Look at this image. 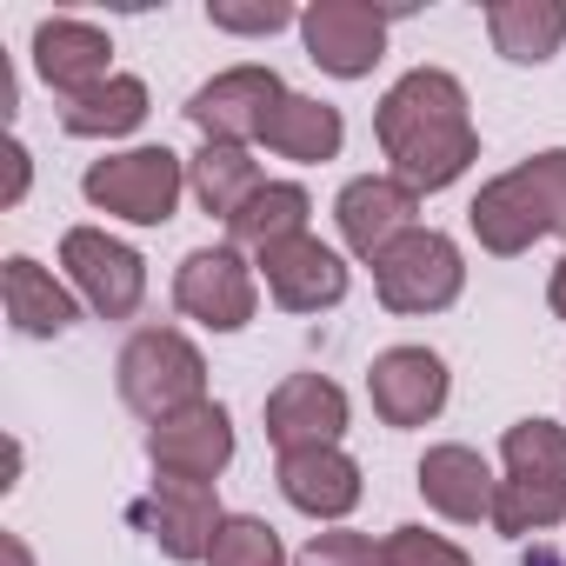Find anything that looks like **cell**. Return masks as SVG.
<instances>
[{
  "instance_id": "1",
  "label": "cell",
  "mask_w": 566,
  "mask_h": 566,
  "mask_svg": "<svg viewBox=\"0 0 566 566\" xmlns=\"http://www.w3.org/2000/svg\"><path fill=\"white\" fill-rule=\"evenodd\" d=\"M374 134L394 160V180H407L413 193L427 187H453L473 154H480V134H473V114H467V87L447 74V67H413L407 81L387 87L380 114H374Z\"/></svg>"
},
{
  "instance_id": "2",
  "label": "cell",
  "mask_w": 566,
  "mask_h": 566,
  "mask_svg": "<svg viewBox=\"0 0 566 566\" xmlns=\"http://www.w3.org/2000/svg\"><path fill=\"white\" fill-rule=\"evenodd\" d=\"M467 220H473L480 247L500 253V260L526 253L539 233H559V240H566V147L533 154V160H520L513 174L486 180V187L473 193Z\"/></svg>"
},
{
  "instance_id": "3",
  "label": "cell",
  "mask_w": 566,
  "mask_h": 566,
  "mask_svg": "<svg viewBox=\"0 0 566 566\" xmlns=\"http://www.w3.org/2000/svg\"><path fill=\"white\" fill-rule=\"evenodd\" d=\"M500 453H506V480H500V500H493V526L506 539L559 526L566 520V427L520 420V427H506Z\"/></svg>"
},
{
  "instance_id": "4",
  "label": "cell",
  "mask_w": 566,
  "mask_h": 566,
  "mask_svg": "<svg viewBox=\"0 0 566 566\" xmlns=\"http://www.w3.org/2000/svg\"><path fill=\"white\" fill-rule=\"evenodd\" d=\"M120 400L140 413V420H174V413H187V407H200L207 400V360H200V347L187 340V334H174V327H140L127 347H120Z\"/></svg>"
},
{
  "instance_id": "5",
  "label": "cell",
  "mask_w": 566,
  "mask_h": 566,
  "mask_svg": "<svg viewBox=\"0 0 566 566\" xmlns=\"http://www.w3.org/2000/svg\"><path fill=\"white\" fill-rule=\"evenodd\" d=\"M374 287H380V307L387 314H440L467 287L460 247L447 233H433V227H413V233H400L374 260Z\"/></svg>"
},
{
  "instance_id": "6",
  "label": "cell",
  "mask_w": 566,
  "mask_h": 566,
  "mask_svg": "<svg viewBox=\"0 0 566 566\" xmlns=\"http://www.w3.org/2000/svg\"><path fill=\"white\" fill-rule=\"evenodd\" d=\"M180 187H187V174H180V154H167V147L107 154V160H94L87 180H81V193H87L101 213H120V220H134V227L174 220Z\"/></svg>"
},
{
  "instance_id": "7",
  "label": "cell",
  "mask_w": 566,
  "mask_h": 566,
  "mask_svg": "<svg viewBox=\"0 0 566 566\" xmlns=\"http://www.w3.org/2000/svg\"><path fill=\"white\" fill-rule=\"evenodd\" d=\"M61 266L74 273L81 301H87L101 321H134L140 301H147V266H140V253L120 247V240H107L101 227H74V233L61 240Z\"/></svg>"
},
{
  "instance_id": "8",
  "label": "cell",
  "mask_w": 566,
  "mask_h": 566,
  "mask_svg": "<svg viewBox=\"0 0 566 566\" xmlns=\"http://www.w3.org/2000/svg\"><path fill=\"white\" fill-rule=\"evenodd\" d=\"M280 101H287V87H280L273 67H227V74H213L187 101V120L207 140H220V147H247V140L266 134V120H273Z\"/></svg>"
},
{
  "instance_id": "9",
  "label": "cell",
  "mask_w": 566,
  "mask_h": 566,
  "mask_svg": "<svg viewBox=\"0 0 566 566\" xmlns=\"http://www.w3.org/2000/svg\"><path fill=\"white\" fill-rule=\"evenodd\" d=\"M174 301L187 321H200L213 334H240L253 321V273L233 247H193L174 273Z\"/></svg>"
},
{
  "instance_id": "10",
  "label": "cell",
  "mask_w": 566,
  "mask_h": 566,
  "mask_svg": "<svg viewBox=\"0 0 566 566\" xmlns=\"http://www.w3.org/2000/svg\"><path fill=\"white\" fill-rule=\"evenodd\" d=\"M301 34H307V54L340 81L374 74L387 54V14L367 8V0H321V8L301 14Z\"/></svg>"
},
{
  "instance_id": "11",
  "label": "cell",
  "mask_w": 566,
  "mask_h": 566,
  "mask_svg": "<svg viewBox=\"0 0 566 566\" xmlns=\"http://www.w3.org/2000/svg\"><path fill=\"white\" fill-rule=\"evenodd\" d=\"M147 460H154L160 480H207L213 486V473L233 460V420H227V407L200 400V407L147 427Z\"/></svg>"
},
{
  "instance_id": "12",
  "label": "cell",
  "mask_w": 566,
  "mask_h": 566,
  "mask_svg": "<svg viewBox=\"0 0 566 566\" xmlns=\"http://www.w3.org/2000/svg\"><path fill=\"white\" fill-rule=\"evenodd\" d=\"M140 533L167 553V559H207L213 553V533H220V500L207 480H160L140 506H134Z\"/></svg>"
},
{
  "instance_id": "13",
  "label": "cell",
  "mask_w": 566,
  "mask_h": 566,
  "mask_svg": "<svg viewBox=\"0 0 566 566\" xmlns=\"http://www.w3.org/2000/svg\"><path fill=\"white\" fill-rule=\"evenodd\" d=\"M347 433V394L321 374H287L266 394V440L280 453H307V447H334Z\"/></svg>"
},
{
  "instance_id": "14",
  "label": "cell",
  "mask_w": 566,
  "mask_h": 566,
  "mask_svg": "<svg viewBox=\"0 0 566 566\" xmlns=\"http://www.w3.org/2000/svg\"><path fill=\"white\" fill-rule=\"evenodd\" d=\"M260 273H266V294L287 307V314H321V307H340L347 301V266L314 233H294V240L266 247L260 253Z\"/></svg>"
},
{
  "instance_id": "15",
  "label": "cell",
  "mask_w": 566,
  "mask_h": 566,
  "mask_svg": "<svg viewBox=\"0 0 566 566\" xmlns=\"http://www.w3.org/2000/svg\"><path fill=\"white\" fill-rule=\"evenodd\" d=\"M367 394L387 427H427L447 407V360L427 347H387L367 367Z\"/></svg>"
},
{
  "instance_id": "16",
  "label": "cell",
  "mask_w": 566,
  "mask_h": 566,
  "mask_svg": "<svg viewBox=\"0 0 566 566\" xmlns=\"http://www.w3.org/2000/svg\"><path fill=\"white\" fill-rule=\"evenodd\" d=\"M340 233L360 260H380L400 233H413V213H420V193L394 174H367V180H347L340 187Z\"/></svg>"
},
{
  "instance_id": "17",
  "label": "cell",
  "mask_w": 566,
  "mask_h": 566,
  "mask_svg": "<svg viewBox=\"0 0 566 566\" xmlns=\"http://www.w3.org/2000/svg\"><path fill=\"white\" fill-rule=\"evenodd\" d=\"M107 34L101 28H87V21H41L34 28V67H41V81L61 94V101H81V94H94V87H107L114 74H107Z\"/></svg>"
},
{
  "instance_id": "18",
  "label": "cell",
  "mask_w": 566,
  "mask_h": 566,
  "mask_svg": "<svg viewBox=\"0 0 566 566\" xmlns=\"http://www.w3.org/2000/svg\"><path fill=\"white\" fill-rule=\"evenodd\" d=\"M420 493L433 513L473 526V520H493V500H500V480L486 473V460L473 447H427L420 460Z\"/></svg>"
},
{
  "instance_id": "19",
  "label": "cell",
  "mask_w": 566,
  "mask_h": 566,
  "mask_svg": "<svg viewBox=\"0 0 566 566\" xmlns=\"http://www.w3.org/2000/svg\"><path fill=\"white\" fill-rule=\"evenodd\" d=\"M280 493L314 520H340L360 506V467L340 447H307V453H280Z\"/></svg>"
},
{
  "instance_id": "20",
  "label": "cell",
  "mask_w": 566,
  "mask_h": 566,
  "mask_svg": "<svg viewBox=\"0 0 566 566\" xmlns=\"http://www.w3.org/2000/svg\"><path fill=\"white\" fill-rule=\"evenodd\" d=\"M0 301H8V321L21 334H34V340H54V334L74 327V294L28 253H14L8 266H0Z\"/></svg>"
},
{
  "instance_id": "21",
  "label": "cell",
  "mask_w": 566,
  "mask_h": 566,
  "mask_svg": "<svg viewBox=\"0 0 566 566\" xmlns=\"http://www.w3.org/2000/svg\"><path fill=\"white\" fill-rule=\"evenodd\" d=\"M486 34H493V48L506 61L539 67L566 41V8H559V0H493V8H486Z\"/></svg>"
},
{
  "instance_id": "22",
  "label": "cell",
  "mask_w": 566,
  "mask_h": 566,
  "mask_svg": "<svg viewBox=\"0 0 566 566\" xmlns=\"http://www.w3.org/2000/svg\"><path fill=\"white\" fill-rule=\"evenodd\" d=\"M260 140H266L280 160H334L340 140H347V127H340V107L307 101V94H287V101L273 107V120H266Z\"/></svg>"
},
{
  "instance_id": "23",
  "label": "cell",
  "mask_w": 566,
  "mask_h": 566,
  "mask_svg": "<svg viewBox=\"0 0 566 566\" xmlns=\"http://www.w3.org/2000/svg\"><path fill=\"white\" fill-rule=\"evenodd\" d=\"M307 213H314L307 187H294V180H266V187H260V193L227 220V233H233V247L266 253V247H280V240L307 233Z\"/></svg>"
},
{
  "instance_id": "24",
  "label": "cell",
  "mask_w": 566,
  "mask_h": 566,
  "mask_svg": "<svg viewBox=\"0 0 566 566\" xmlns=\"http://www.w3.org/2000/svg\"><path fill=\"white\" fill-rule=\"evenodd\" d=\"M187 187H193V200L207 207V213H220V220H233L266 180H260V167L247 160V147H220V140H207L200 154H193V174H187Z\"/></svg>"
},
{
  "instance_id": "25",
  "label": "cell",
  "mask_w": 566,
  "mask_h": 566,
  "mask_svg": "<svg viewBox=\"0 0 566 566\" xmlns=\"http://www.w3.org/2000/svg\"><path fill=\"white\" fill-rule=\"evenodd\" d=\"M140 120H147V87L134 74H114L107 87H94V94L61 107V127L81 134V140H114V134H134Z\"/></svg>"
},
{
  "instance_id": "26",
  "label": "cell",
  "mask_w": 566,
  "mask_h": 566,
  "mask_svg": "<svg viewBox=\"0 0 566 566\" xmlns=\"http://www.w3.org/2000/svg\"><path fill=\"white\" fill-rule=\"evenodd\" d=\"M207 566H287V553H280V533L253 513H227L220 533H213V553Z\"/></svg>"
},
{
  "instance_id": "27",
  "label": "cell",
  "mask_w": 566,
  "mask_h": 566,
  "mask_svg": "<svg viewBox=\"0 0 566 566\" xmlns=\"http://www.w3.org/2000/svg\"><path fill=\"white\" fill-rule=\"evenodd\" d=\"M380 553H387V566H473L453 539H440V533H427V526H394V533L380 539Z\"/></svg>"
},
{
  "instance_id": "28",
  "label": "cell",
  "mask_w": 566,
  "mask_h": 566,
  "mask_svg": "<svg viewBox=\"0 0 566 566\" xmlns=\"http://www.w3.org/2000/svg\"><path fill=\"white\" fill-rule=\"evenodd\" d=\"M294 566H387V553L367 533H314Z\"/></svg>"
},
{
  "instance_id": "29",
  "label": "cell",
  "mask_w": 566,
  "mask_h": 566,
  "mask_svg": "<svg viewBox=\"0 0 566 566\" xmlns=\"http://www.w3.org/2000/svg\"><path fill=\"white\" fill-rule=\"evenodd\" d=\"M207 21L227 28V34H280V28L294 21V8H287V0H266V8H233V0H213Z\"/></svg>"
},
{
  "instance_id": "30",
  "label": "cell",
  "mask_w": 566,
  "mask_h": 566,
  "mask_svg": "<svg viewBox=\"0 0 566 566\" xmlns=\"http://www.w3.org/2000/svg\"><path fill=\"white\" fill-rule=\"evenodd\" d=\"M21 193H28V147H8V193H0V200L14 207Z\"/></svg>"
},
{
  "instance_id": "31",
  "label": "cell",
  "mask_w": 566,
  "mask_h": 566,
  "mask_svg": "<svg viewBox=\"0 0 566 566\" xmlns=\"http://www.w3.org/2000/svg\"><path fill=\"white\" fill-rule=\"evenodd\" d=\"M546 301H553V314H559V321H566V260H559V266H553V287H546Z\"/></svg>"
},
{
  "instance_id": "32",
  "label": "cell",
  "mask_w": 566,
  "mask_h": 566,
  "mask_svg": "<svg viewBox=\"0 0 566 566\" xmlns=\"http://www.w3.org/2000/svg\"><path fill=\"white\" fill-rule=\"evenodd\" d=\"M0 546H8V566H34V559H28V546H21L14 533H8V539H0Z\"/></svg>"
}]
</instances>
